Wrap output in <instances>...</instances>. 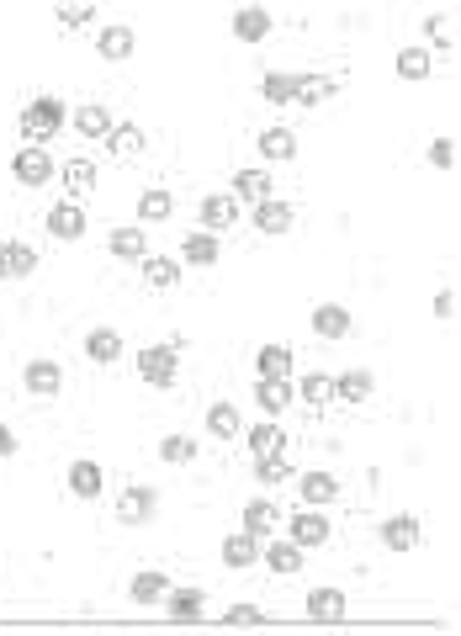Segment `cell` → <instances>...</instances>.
<instances>
[{
  "instance_id": "60d3db41",
  "label": "cell",
  "mask_w": 461,
  "mask_h": 636,
  "mask_svg": "<svg viewBox=\"0 0 461 636\" xmlns=\"http://www.w3.org/2000/svg\"><path fill=\"white\" fill-rule=\"evenodd\" d=\"M159 456H165L170 467H181V461H191V456H196V440H185V435H170V440H159Z\"/></svg>"
},
{
  "instance_id": "8fae6325",
  "label": "cell",
  "mask_w": 461,
  "mask_h": 636,
  "mask_svg": "<svg viewBox=\"0 0 461 636\" xmlns=\"http://www.w3.org/2000/svg\"><path fill=\"white\" fill-rule=\"evenodd\" d=\"M255 366H260V382H281V377H292V350L286 345H260Z\"/></svg>"
},
{
  "instance_id": "277c9868",
  "label": "cell",
  "mask_w": 461,
  "mask_h": 636,
  "mask_svg": "<svg viewBox=\"0 0 461 636\" xmlns=\"http://www.w3.org/2000/svg\"><path fill=\"white\" fill-rule=\"evenodd\" d=\"M382 546H387V551H414V546H419V520L414 515L382 520Z\"/></svg>"
},
{
  "instance_id": "e575fe53",
  "label": "cell",
  "mask_w": 461,
  "mask_h": 636,
  "mask_svg": "<svg viewBox=\"0 0 461 636\" xmlns=\"http://www.w3.org/2000/svg\"><path fill=\"white\" fill-rule=\"evenodd\" d=\"M181 255L191 260V266H213V260H217V234H191Z\"/></svg>"
},
{
  "instance_id": "bcb514c9",
  "label": "cell",
  "mask_w": 461,
  "mask_h": 636,
  "mask_svg": "<svg viewBox=\"0 0 461 636\" xmlns=\"http://www.w3.org/2000/svg\"><path fill=\"white\" fill-rule=\"evenodd\" d=\"M430 165L451 170V165H456V144H451V138H435V144H430Z\"/></svg>"
},
{
  "instance_id": "7c38bea8",
  "label": "cell",
  "mask_w": 461,
  "mask_h": 636,
  "mask_svg": "<svg viewBox=\"0 0 461 636\" xmlns=\"http://www.w3.org/2000/svg\"><path fill=\"white\" fill-rule=\"evenodd\" d=\"M149 515H154V493L149 488H127L123 499H117V520H123V525H144Z\"/></svg>"
},
{
  "instance_id": "44dd1931",
  "label": "cell",
  "mask_w": 461,
  "mask_h": 636,
  "mask_svg": "<svg viewBox=\"0 0 461 636\" xmlns=\"http://www.w3.org/2000/svg\"><path fill=\"white\" fill-rule=\"evenodd\" d=\"M281 525V515H276V504H266V499H255V504H245V530L260 541L266 530H276Z\"/></svg>"
},
{
  "instance_id": "ee69618b",
  "label": "cell",
  "mask_w": 461,
  "mask_h": 636,
  "mask_svg": "<svg viewBox=\"0 0 461 636\" xmlns=\"http://www.w3.org/2000/svg\"><path fill=\"white\" fill-rule=\"evenodd\" d=\"M425 27H430V37L440 43V48H456V27H451V16H430Z\"/></svg>"
},
{
  "instance_id": "f1b7e54d",
  "label": "cell",
  "mask_w": 461,
  "mask_h": 636,
  "mask_svg": "<svg viewBox=\"0 0 461 636\" xmlns=\"http://www.w3.org/2000/svg\"><path fill=\"white\" fill-rule=\"evenodd\" d=\"M95 48H101L106 59H127V54H133V27H106L95 37Z\"/></svg>"
},
{
  "instance_id": "7bdbcfd3",
  "label": "cell",
  "mask_w": 461,
  "mask_h": 636,
  "mask_svg": "<svg viewBox=\"0 0 461 636\" xmlns=\"http://www.w3.org/2000/svg\"><path fill=\"white\" fill-rule=\"evenodd\" d=\"M303 398L307 403H329L335 398V377H303Z\"/></svg>"
},
{
  "instance_id": "8992f818",
  "label": "cell",
  "mask_w": 461,
  "mask_h": 636,
  "mask_svg": "<svg viewBox=\"0 0 461 636\" xmlns=\"http://www.w3.org/2000/svg\"><path fill=\"white\" fill-rule=\"evenodd\" d=\"M48 234H54V239H80V234H85V212H80V202H59V207L48 212Z\"/></svg>"
},
{
  "instance_id": "7402d4cb",
  "label": "cell",
  "mask_w": 461,
  "mask_h": 636,
  "mask_svg": "<svg viewBox=\"0 0 461 636\" xmlns=\"http://www.w3.org/2000/svg\"><path fill=\"white\" fill-rule=\"evenodd\" d=\"M266 568H271V573H303V546L276 541L271 551H266Z\"/></svg>"
},
{
  "instance_id": "ba28073f",
  "label": "cell",
  "mask_w": 461,
  "mask_h": 636,
  "mask_svg": "<svg viewBox=\"0 0 461 636\" xmlns=\"http://www.w3.org/2000/svg\"><path fill=\"white\" fill-rule=\"evenodd\" d=\"M32 266H37V255L27 244H0V281H22L32 276Z\"/></svg>"
},
{
  "instance_id": "ab89813d",
  "label": "cell",
  "mask_w": 461,
  "mask_h": 636,
  "mask_svg": "<svg viewBox=\"0 0 461 636\" xmlns=\"http://www.w3.org/2000/svg\"><path fill=\"white\" fill-rule=\"evenodd\" d=\"M366 393H371V377H366V371H350V377H339V382H335V398H339V403H361Z\"/></svg>"
},
{
  "instance_id": "b9f144b4",
  "label": "cell",
  "mask_w": 461,
  "mask_h": 636,
  "mask_svg": "<svg viewBox=\"0 0 461 636\" xmlns=\"http://www.w3.org/2000/svg\"><path fill=\"white\" fill-rule=\"evenodd\" d=\"M54 16H59V27H85V22H95V5H59V11H54Z\"/></svg>"
},
{
  "instance_id": "603a6c76",
  "label": "cell",
  "mask_w": 461,
  "mask_h": 636,
  "mask_svg": "<svg viewBox=\"0 0 461 636\" xmlns=\"http://www.w3.org/2000/svg\"><path fill=\"white\" fill-rule=\"evenodd\" d=\"M170 594V578L165 573H138L133 578V605H159Z\"/></svg>"
},
{
  "instance_id": "1f68e13d",
  "label": "cell",
  "mask_w": 461,
  "mask_h": 636,
  "mask_svg": "<svg viewBox=\"0 0 461 636\" xmlns=\"http://www.w3.org/2000/svg\"><path fill=\"white\" fill-rule=\"evenodd\" d=\"M335 86H339V80H329V75H313V80H303V75H297V96H292V101H297V106H313V101L335 96Z\"/></svg>"
},
{
  "instance_id": "4dcf8cb0",
  "label": "cell",
  "mask_w": 461,
  "mask_h": 636,
  "mask_svg": "<svg viewBox=\"0 0 461 636\" xmlns=\"http://www.w3.org/2000/svg\"><path fill=\"white\" fill-rule=\"evenodd\" d=\"M260 96H266L271 106H286V101L297 96V75H266V80H260Z\"/></svg>"
},
{
  "instance_id": "d590c367",
  "label": "cell",
  "mask_w": 461,
  "mask_h": 636,
  "mask_svg": "<svg viewBox=\"0 0 461 636\" xmlns=\"http://www.w3.org/2000/svg\"><path fill=\"white\" fill-rule=\"evenodd\" d=\"M207 429H213L217 440H234V435H239V414H234L228 403H213V409H207Z\"/></svg>"
},
{
  "instance_id": "30bf717a",
  "label": "cell",
  "mask_w": 461,
  "mask_h": 636,
  "mask_svg": "<svg viewBox=\"0 0 461 636\" xmlns=\"http://www.w3.org/2000/svg\"><path fill=\"white\" fill-rule=\"evenodd\" d=\"M234 217H239V202H234L228 191H223V197H207V202H202V228H207V234H223V228H228Z\"/></svg>"
},
{
  "instance_id": "836d02e7",
  "label": "cell",
  "mask_w": 461,
  "mask_h": 636,
  "mask_svg": "<svg viewBox=\"0 0 461 636\" xmlns=\"http://www.w3.org/2000/svg\"><path fill=\"white\" fill-rule=\"evenodd\" d=\"M64 186H69L75 197H85V191L95 186V165L91 159H69V165H64Z\"/></svg>"
},
{
  "instance_id": "4fadbf2b",
  "label": "cell",
  "mask_w": 461,
  "mask_h": 636,
  "mask_svg": "<svg viewBox=\"0 0 461 636\" xmlns=\"http://www.w3.org/2000/svg\"><path fill=\"white\" fill-rule=\"evenodd\" d=\"M101 483H106V472H101L95 461H75V467H69V493H75V499H95Z\"/></svg>"
},
{
  "instance_id": "484cf974",
  "label": "cell",
  "mask_w": 461,
  "mask_h": 636,
  "mask_svg": "<svg viewBox=\"0 0 461 636\" xmlns=\"http://www.w3.org/2000/svg\"><path fill=\"white\" fill-rule=\"evenodd\" d=\"M202 589H181V594H170V621H181V626H191V621H202Z\"/></svg>"
},
{
  "instance_id": "f35d334b",
  "label": "cell",
  "mask_w": 461,
  "mask_h": 636,
  "mask_svg": "<svg viewBox=\"0 0 461 636\" xmlns=\"http://www.w3.org/2000/svg\"><path fill=\"white\" fill-rule=\"evenodd\" d=\"M106 144H112L117 159H133V154L144 149V133H138V127H112V133H106Z\"/></svg>"
},
{
  "instance_id": "7dc6e473",
  "label": "cell",
  "mask_w": 461,
  "mask_h": 636,
  "mask_svg": "<svg viewBox=\"0 0 461 636\" xmlns=\"http://www.w3.org/2000/svg\"><path fill=\"white\" fill-rule=\"evenodd\" d=\"M223 621H228V626H260L266 615H260V610H255V605H234V610H228V615H223Z\"/></svg>"
},
{
  "instance_id": "c3c4849f",
  "label": "cell",
  "mask_w": 461,
  "mask_h": 636,
  "mask_svg": "<svg viewBox=\"0 0 461 636\" xmlns=\"http://www.w3.org/2000/svg\"><path fill=\"white\" fill-rule=\"evenodd\" d=\"M435 313L451 318V313H456V292H440V298H435Z\"/></svg>"
},
{
  "instance_id": "2e32d148",
  "label": "cell",
  "mask_w": 461,
  "mask_h": 636,
  "mask_svg": "<svg viewBox=\"0 0 461 636\" xmlns=\"http://www.w3.org/2000/svg\"><path fill=\"white\" fill-rule=\"evenodd\" d=\"M292 217H297V212L286 207V202H260V207H255V228H260V234H286Z\"/></svg>"
},
{
  "instance_id": "7a4b0ae2",
  "label": "cell",
  "mask_w": 461,
  "mask_h": 636,
  "mask_svg": "<svg viewBox=\"0 0 461 636\" xmlns=\"http://www.w3.org/2000/svg\"><path fill=\"white\" fill-rule=\"evenodd\" d=\"M175 356H181V339L175 345H149V350H138V371H144V382L149 388H175Z\"/></svg>"
},
{
  "instance_id": "ac0fdd59",
  "label": "cell",
  "mask_w": 461,
  "mask_h": 636,
  "mask_svg": "<svg viewBox=\"0 0 461 636\" xmlns=\"http://www.w3.org/2000/svg\"><path fill=\"white\" fill-rule=\"evenodd\" d=\"M292 541H297V546H324V541H329V520H324V515H303V510H297V520H292Z\"/></svg>"
},
{
  "instance_id": "5bb4252c",
  "label": "cell",
  "mask_w": 461,
  "mask_h": 636,
  "mask_svg": "<svg viewBox=\"0 0 461 636\" xmlns=\"http://www.w3.org/2000/svg\"><path fill=\"white\" fill-rule=\"evenodd\" d=\"M64 388V371L54 361H32L27 366V393H37V398H54Z\"/></svg>"
},
{
  "instance_id": "d6986e66",
  "label": "cell",
  "mask_w": 461,
  "mask_h": 636,
  "mask_svg": "<svg viewBox=\"0 0 461 636\" xmlns=\"http://www.w3.org/2000/svg\"><path fill=\"white\" fill-rule=\"evenodd\" d=\"M260 154H266V159H292V154H297V133H292V127H266V133H260Z\"/></svg>"
},
{
  "instance_id": "f546056e",
  "label": "cell",
  "mask_w": 461,
  "mask_h": 636,
  "mask_svg": "<svg viewBox=\"0 0 461 636\" xmlns=\"http://www.w3.org/2000/svg\"><path fill=\"white\" fill-rule=\"evenodd\" d=\"M144 281H149V287H175V281H181V266H175L170 255H154V260H144Z\"/></svg>"
},
{
  "instance_id": "e0dca14e",
  "label": "cell",
  "mask_w": 461,
  "mask_h": 636,
  "mask_svg": "<svg viewBox=\"0 0 461 636\" xmlns=\"http://www.w3.org/2000/svg\"><path fill=\"white\" fill-rule=\"evenodd\" d=\"M223 562H228V568H255V562H260V546H255V536H249V530L228 536V541H223Z\"/></svg>"
},
{
  "instance_id": "8d00e7d4",
  "label": "cell",
  "mask_w": 461,
  "mask_h": 636,
  "mask_svg": "<svg viewBox=\"0 0 461 636\" xmlns=\"http://www.w3.org/2000/svg\"><path fill=\"white\" fill-rule=\"evenodd\" d=\"M170 212H175V197H170V191H144V197H138V217H149V223L170 217Z\"/></svg>"
},
{
  "instance_id": "9c48e42d",
  "label": "cell",
  "mask_w": 461,
  "mask_h": 636,
  "mask_svg": "<svg viewBox=\"0 0 461 636\" xmlns=\"http://www.w3.org/2000/svg\"><path fill=\"white\" fill-rule=\"evenodd\" d=\"M307 615L324 621V626L345 621V594H339V589H313V594H307Z\"/></svg>"
},
{
  "instance_id": "83f0119b",
  "label": "cell",
  "mask_w": 461,
  "mask_h": 636,
  "mask_svg": "<svg viewBox=\"0 0 461 636\" xmlns=\"http://www.w3.org/2000/svg\"><path fill=\"white\" fill-rule=\"evenodd\" d=\"M303 499L307 504H329V499H339V483L329 472H303Z\"/></svg>"
},
{
  "instance_id": "d4e9b609",
  "label": "cell",
  "mask_w": 461,
  "mask_h": 636,
  "mask_svg": "<svg viewBox=\"0 0 461 636\" xmlns=\"http://www.w3.org/2000/svg\"><path fill=\"white\" fill-rule=\"evenodd\" d=\"M85 356H91L95 366L117 361V356H123V339H117L112 329H91V339H85Z\"/></svg>"
},
{
  "instance_id": "9a60e30c",
  "label": "cell",
  "mask_w": 461,
  "mask_h": 636,
  "mask_svg": "<svg viewBox=\"0 0 461 636\" xmlns=\"http://www.w3.org/2000/svg\"><path fill=\"white\" fill-rule=\"evenodd\" d=\"M249 451H255V461H271V456L286 451V435H281L276 424H255L249 429Z\"/></svg>"
},
{
  "instance_id": "4316f807",
  "label": "cell",
  "mask_w": 461,
  "mask_h": 636,
  "mask_svg": "<svg viewBox=\"0 0 461 636\" xmlns=\"http://www.w3.org/2000/svg\"><path fill=\"white\" fill-rule=\"evenodd\" d=\"M75 127H80L85 138H106V133H112V112H106V106H80V112H75Z\"/></svg>"
},
{
  "instance_id": "52a82bcc",
  "label": "cell",
  "mask_w": 461,
  "mask_h": 636,
  "mask_svg": "<svg viewBox=\"0 0 461 636\" xmlns=\"http://www.w3.org/2000/svg\"><path fill=\"white\" fill-rule=\"evenodd\" d=\"M313 334H324V339H345V334H350V308H339V303L313 308Z\"/></svg>"
},
{
  "instance_id": "3957f363",
  "label": "cell",
  "mask_w": 461,
  "mask_h": 636,
  "mask_svg": "<svg viewBox=\"0 0 461 636\" xmlns=\"http://www.w3.org/2000/svg\"><path fill=\"white\" fill-rule=\"evenodd\" d=\"M11 176H16L22 186H48L54 159H48V149H22L16 159H11Z\"/></svg>"
},
{
  "instance_id": "ffe728a7",
  "label": "cell",
  "mask_w": 461,
  "mask_h": 636,
  "mask_svg": "<svg viewBox=\"0 0 461 636\" xmlns=\"http://www.w3.org/2000/svg\"><path fill=\"white\" fill-rule=\"evenodd\" d=\"M255 403H260L266 414L292 409V382H286V377H281V382H255Z\"/></svg>"
},
{
  "instance_id": "f6af8a7d",
  "label": "cell",
  "mask_w": 461,
  "mask_h": 636,
  "mask_svg": "<svg viewBox=\"0 0 461 636\" xmlns=\"http://www.w3.org/2000/svg\"><path fill=\"white\" fill-rule=\"evenodd\" d=\"M255 467H260V483H286V478H292V467H286L281 456H271V461H255Z\"/></svg>"
},
{
  "instance_id": "d6a6232c",
  "label": "cell",
  "mask_w": 461,
  "mask_h": 636,
  "mask_svg": "<svg viewBox=\"0 0 461 636\" xmlns=\"http://www.w3.org/2000/svg\"><path fill=\"white\" fill-rule=\"evenodd\" d=\"M106 249H112L117 260H144V234H133V228H112Z\"/></svg>"
},
{
  "instance_id": "681fc988",
  "label": "cell",
  "mask_w": 461,
  "mask_h": 636,
  "mask_svg": "<svg viewBox=\"0 0 461 636\" xmlns=\"http://www.w3.org/2000/svg\"><path fill=\"white\" fill-rule=\"evenodd\" d=\"M16 451V435H11V429H0V456H11Z\"/></svg>"
},
{
  "instance_id": "cb8c5ba5",
  "label": "cell",
  "mask_w": 461,
  "mask_h": 636,
  "mask_svg": "<svg viewBox=\"0 0 461 636\" xmlns=\"http://www.w3.org/2000/svg\"><path fill=\"white\" fill-rule=\"evenodd\" d=\"M234 191L260 207V202H271V176H266V170H239V176H234Z\"/></svg>"
},
{
  "instance_id": "6da1fadb",
  "label": "cell",
  "mask_w": 461,
  "mask_h": 636,
  "mask_svg": "<svg viewBox=\"0 0 461 636\" xmlns=\"http://www.w3.org/2000/svg\"><path fill=\"white\" fill-rule=\"evenodd\" d=\"M64 127V101H54V96H43V101H32V106H22V133H27L32 144H48L54 133Z\"/></svg>"
},
{
  "instance_id": "74e56055",
  "label": "cell",
  "mask_w": 461,
  "mask_h": 636,
  "mask_svg": "<svg viewBox=\"0 0 461 636\" xmlns=\"http://www.w3.org/2000/svg\"><path fill=\"white\" fill-rule=\"evenodd\" d=\"M398 75H403V80H430V54H425V48H403V54H398Z\"/></svg>"
},
{
  "instance_id": "5b68a950",
  "label": "cell",
  "mask_w": 461,
  "mask_h": 636,
  "mask_svg": "<svg viewBox=\"0 0 461 636\" xmlns=\"http://www.w3.org/2000/svg\"><path fill=\"white\" fill-rule=\"evenodd\" d=\"M234 37H239V43H260V37H271V11H266V5H245V11H234Z\"/></svg>"
}]
</instances>
